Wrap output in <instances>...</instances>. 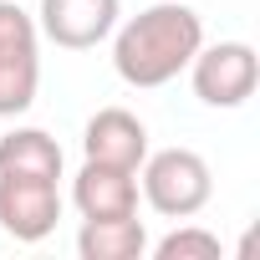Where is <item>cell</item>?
Returning a JSON list of instances; mask_svg holds the SVG:
<instances>
[{"label":"cell","instance_id":"1","mask_svg":"<svg viewBox=\"0 0 260 260\" xmlns=\"http://www.w3.org/2000/svg\"><path fill=\"white\" fill-rule=\"evenodd\" d=\"M107 41H112V72L127 87L153 92L189 72L194 51L204 46V16L184 0H158V6L117 21Z\"/></svg>","mask_w":260,"mask_h":260},{"label":"cell","instance_id":"8","mask_svg":"<svg viewBox=\"0 0 260 260\" xmlns=\"http://www.w3.org/2000/svg\"><path fill=\"white\" fill-rule=\"evenodd\" d=\"M72 204L82 219H122L138 214V169H117V164H92L82 158L72 179Z\"/></svg>","mask_w":260,"mask_h":260},{"label":"cell","instance_id":"2","mask_svg":"<svg viewBox=\"0 0 260 260\" xmlns=\"http://www.w3.org/2000/svg\"><path fill=\"white\" fill-rule=\"evenodd\" d=\"M138 194L164 219H194L214 199V174L194 148H148V158L138 164Z\"/></svg>","mask_w":260,"mask_h":260},{"label":"cell","instance_id":"5","mask_svg":"<svg viewBox=\"0 0 260 260\" xmlns=\"http://www.w3.org/2000/svg\"><path fill=\"white\" fill-rule=\"evenodd\" d=\"M61 219V179L0 174V230L16 245H41Z\"/></svg>","mask_w":260,"mask_h":260},{"label":"cell","instance_id":"7","mask_svg":"<svg viewBox=\"0 0 260 260\" xmlns=\"http://www.w3.org/2000/svg\"><path fill=\"white\" fill-rule=\"evenodd\" d=\"M82 158L138 169L148 158V127H143V117L127 112V107H97L87 117V127H82Z\"/></svg>","mask_w":260,"mask_h":260},{"label":"cell","instance_id":"9","mask_svg":"<svg viewBox=\"0 0 260 260\" xmlns=\"http://www.w3.org/2000/svg\"><path fill=\"white\" fill-rule=\"evenodd\" d=\"M77 255L82 260H143L148 255V230H143L138 214H122V219H82Z\"/></svg>","mask_w":260,"mask_h":260},{"label":"cell","instance_id":"6","mask_svg":"<svg viewBox=\"0 0 260 260\" xmlns=\"http://www.w3.org/2000/svg\"><path fill=\"white\" fill-rule=\"evenodd\" d=\"M122 21V0H41L36 26L61 51H92Z\"/></svg>","mask_w":260,"mask_h":260},{"label":"cell","instance_id":"11","mask_svg":"<svg viewBox=\"0 0 260 260\" xmlns=\"http://www.w3.org/2000/svg\"><path fill=\"white\" fill-rule=\"evenodd\" d=\"M158 260H219L224 245L214 230H199V224H179L174 235H164L158 245H148Z\"/></svg>","mask_w":260,"mask_h":260},{"label":"cell","instance_id":"3","mask_svg":"<svg viewBox=\"0 0 260 260\" xmlns=\"http://www.w3.org/2000/svg\"><path fill=\"white\" fill-rule=\"evenodd\" d=\"M41 92V26L16 0H0V117L31 112Z\"/></svg>","mask_w":260,"mask_h":260},{"label":"cell","instance_id":"10","mask_svg":"<svg viewBox=\"0 0 260 260\" xmlns=\"http://www.w3.org/2000/svg\"><path fill=\"white\" fill-rule=\"evenodd\" d=\"M67 158L61 143L46 127H11L0 138V174H36V179H61Z\"/></svg>","mask_w":260,"mask_h":260},{"label":"cell","instance_id":"4","mask_svg":"<svg viewBox=\"0 0 260 260\" xmlns=\"http://www.w3.org/2000/svg\"><path fill=\"white\" fill-rule=\"evenodd\" d=\"M255 82H260V56L250 41H214V46H199L194 61H189V87L204 107H219V112H235L255 97Z\"/></svg>","mask_w":260,"mask_h":260}]
</instances>
